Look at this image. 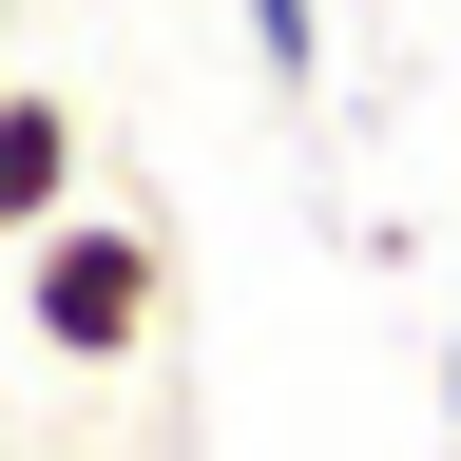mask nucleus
I'll return each mask as SVG.
<instances>
[{"mask_svg": "<svg viewBox=\"0 0 461 461\" xmlns=\"http://www.w3.org/2000/svg\"><path fill=\"white\" fill-rule=\"evenodd\" d=\"M250 77H269V96L327 77V0H250Z\"/></svg>", "mask_w": 461, "mask_h": 461, "instance_id": "obj_3", "label": "nucleus"}, {"mask_svg": "<svg viewBox=\"0 0 461 461\" xmlns=\"http://www.w3.org/2000/svg\"><path fill=\"white\" fill-rule=\"evenodd\" d=\"M20 327H39V366H77V384L154 366V346H173V212L115 193V212L20 230Z\"/></svg>", "mask_w": 461, "mask_h": 461, "instance_id": "obj_1", "label": "nucleus"}, {"mask_svg": "<svg viewBox=\"0 0 461 461\" xmlns=\"http://www.w3.org/2000/svg\"><path fill=\"white\" fill-rule=\"evenodd\" d=\"M58 212H77V96L20 77L0 96V230H58Z\"/></svg>", "mask_w": 461, "mask_h": 461, "instance_id": "obj_2", "label": "nucleus"}, {"mask_svg": "<svg viewBox=\"0 0 461 461\" xmlns=\"http://www.w3.org/2000/svg\"><path fill=\"white\" fill-rule=\"evenodd\" d=\"M442 423H461V327H442Z\"/></svg>", "mask_w": 461, "mask_h": 461, "instance_id": "obj_4", "label": "nucleus"}]
</instances>
